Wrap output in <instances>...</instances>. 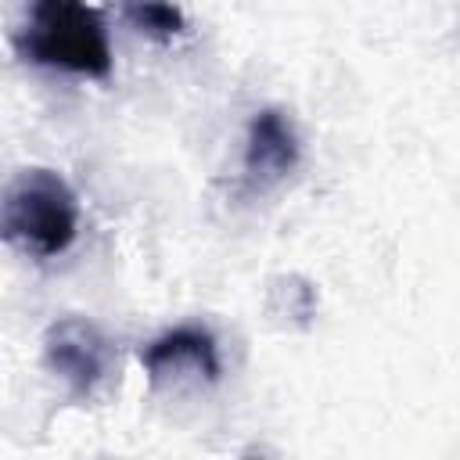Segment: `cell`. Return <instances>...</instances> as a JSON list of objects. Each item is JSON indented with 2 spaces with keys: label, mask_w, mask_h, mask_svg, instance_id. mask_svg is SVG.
I'll return each mask as SVG.
<instances>
[{
  "label": "cell",
  "mask_w": 460,
  "mask_h": 460,
  "mask_svg": "<svg viewBox=\"0 0 460 460\" xmlns=\"http://www.w3.org/2000/svg\"><path fill=\"white\" fill-rule=\"evenodd\" d=\"M4 244L25 259H58L79 237V198L72 183L47 165H25L11 176L0 208Z\"/></svg>",
  "instance_id": "cell-1"
},
{
  "label": "cell",
  "mask_w": 460,
  "mask_h": 460,
  "mask_svg": "<svg viewBox=\"0 0 460 460\" xmlns=\"http://www.w3.org/2000/svg\"><path fill=\"white\" fill-rule=\"evenodd\" d=\"M122 18L155 43H172L187 32V18L172 0H122Z\"/></svg>",
  "instance_id": "cell-6"
},
{
  "label": "cell",
  "mask_w": 460,
  "mask_h": 460,
  "mask_svg": "<svg viewBox=\"0 0 460 460\" xmlns=\"http://www.w3.org/2000/svg\"><path fill=\"white\" fill-rule=\"evenodd\" d=\"M140 367L151 385H180L183 377L198 385H216L223 377L219 341L205 323H176L155 334L140 349Z\"/></svg>",
  "instance_id": "cell-4"
},
{
  "label": "cell",
  "mask_w": 460,
  "mask_h": 460,
  "mask_svg": "<svg viewBox=\"0 0 460 460\" xmlns=\"http://www.w3.org/2000/svg\"><path fill=\"white\" fill-rule=\"evenodd\" d=\"M25 61L83 79L111 75V36L101 11L86 0H32L18 32Z\"/></svg>",
  "instance_id": "cell-2"
},
{
  "label": "cell",
  "mask_w": 460,
  "mask_h": 460,
  "mask_svg": "<svg viewBox=\"0 0 460 460\" xmlns=\"http://www.w3.org/2000/svg\"><path fill=\"white\" fill-rule=\"evenodd\" d=\"M298 162H302V144L288 111L273 104L252 111L244 129V155H241L244 183L252 190H270L284 183L298 169Z\"/></svg>",
  "instance_id": "cell-5"
},
{
  "label": "cell",
  "mask_w": 460,
  "mask_h": 460,
  "mask_svg": "<svg viewBox=\"0 0 460 460\" xmlns=\"http://www.w3.org/2000/svg\"><path fill=\"white\" fill-rule=\"evenodd\" d=\"M43 367L75 395H97L115 370L111 338L86 316H58L43 331Z\"/></svg>",
  "instance_id": "cell-3"
}]
</instances>
